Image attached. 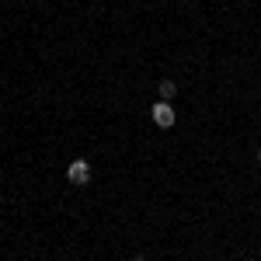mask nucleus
<instances>
[{
	"label": "nucleus",
	"mask_w": 261,
	"mask_h": 261,
	"mask_svg": "<svg viewBox=\"0 0 261 261\" xmlns=\"http://www.w3.org/2000/svg\"><path fill=\"white\" fill-rule=\"evenodd\" d=\"M133 261H146V258H133Z\"/></svg>",
	"instance_id": "obj_4"
},
{
	"label": "nucleus",
	"mask_w": 261,
	"mask_h": 261,
	"mask_svg": "<svg viewBox=\"0 0 261 261\" xmlns=\"http://www.w3.org/2000/svg\"><path fill=\"white\" fill-rule=\"evenodd\" d=\"M66 181H70V185H87V181H91V164L73 161L70 167H66Z\"/></svg>",
	"instance_id": "obj_1"
},
{
	"label": "nucleus",
	"mask_w": 261,
	"mask_h": 261,
	"mask_svg": "<svg viewBox=\"0 0 261 261\" xmlns=\"http://www.w3.org/2000/svg\"><path fill=\"white\" fill-rule=\"evenodd\" d=\"M258 161H261V150H258Z\"/></svg>",
	"instance_id": "obj_5"
},
{
	"label": "nucleus",
	"mask_w": 261,
	"mask_h": 261,
	"mask_svg": "<svg viewBox=\"0 0 261 261\" xmlns=\"http://www.w3.org/2000/svg\"><path fill=\"white\" fill-rule=\"evenodd\" d=\"M153 122H157L161 129H171V125H174V108H171L167 101H157V105H153Z\"/></svg>",
	"instance_id": "obj_2"
},
{
	"label": "nucleus",
	"mask_w": 261,
	"mask_h": 261,
	"mask_svg": "<svg viewBox=\"0 0 261 261\" xmlns=\"http://www.w3.org/2000/svg\"><path fill=\"white\" fill-rule=\"evenodd\" d=\"M174 94H178V84H174V81H161V98L171 101Z\"/></svg>",
	"instance_id": "obj_3"
}]
</instances>
